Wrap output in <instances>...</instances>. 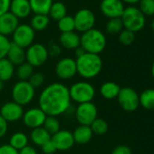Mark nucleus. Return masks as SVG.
I'll return each mask as SVG.
<instances>
[{
    "mask_svg": "<svg viewBox=\"0 0 154 154\" xmlns=\"http://www.w3.org/2000/svg\"><path fill=\"white\" fill-rule=\"evenodd\" d=\"M35 31L30 26V25L22 24L17 26L12 35V43L17 45L22 48H28L33 45L35 40Z\"/></svg>",
    "mask_w": 154,
    "mask_h": 154,
    "instance_id": "10",
    "label": "nucleus"
},
{
    "mask_svg": "<svg viewBox=\"0 0 154 154\" xmlns=\"http://www.w3.org/2000/svg\"><path fill=\"white\" fill-rule=\"evenodd\" d=\"M11 0H0V17L9 12Z\"/></svg>",
    "mask_w": 154,
    "mask_h": 154,
    "instance_id": "42",
    "label": "nucleus"
},
{
    "mask_svg": "<svg viewBox=\"0 0 154 154\" xmlns=\"http://www.w3.org/2000/svg\"><path fill=\"white\" fill-rule=\"evenodd\" d=\"M48 15L52 17V19L59 21L60 19L67 16V8L63 2H54Z\"/></svg>",
    "mask_w": 154,
    "mask_h": 154,
    "instance_id": "28",
    "label": "nucleus"
},
{
    "mask_svg": "<svg viewBox=\"0 0 154 154\" xmlns=\"http://www.w3.org/2000/svg\"><path fill=\"white\" fill-rule=\"evenodd\" d=\"M11 95L13 102L25 106L29 104L35 98V89L28 81H18L12 88Z\"/></svg>",
    "mask_w": 154,
    "mask_h": 154,
    "instance_id": "6",
    "label": "nucleus"
},
{
    "mask_svg": "<svg viewBox=\"0 0 154 154\" xmlns=\"http://www.w3.org/2000/svg\"><path fill=\"white\" fill-rule=\"evenodd\" d=\"M18 26L19 19L10 12H7L0 17V35L5 36L13 35Z\"/></svg>",
    "mask_w": 154,
    "mask_h": 154,
    "instance_id": "17",
    "label": "nucleus"
},
{
    "mask_svg": "<svg viewBox=\"0 0 154 154\" xmlns=\"http://www.w3.org/2000/svg\"><path fill=\"white\" fill-rule=\"evenodd\" d=\"M150 27H151L152 31L154 32V19L152 20V22H151V24H150Z\"/></svg>",
    "mask_w": 154,
    "mask_h": 154,
    "instance_id": "50",
    "label": "nucleus"
},
{
    "mask_svg": "<svg viewBox=\"0 0 154 154\" xmlns=\"http://www.w3.org/2000/svg\"><path fill=\"white\" fill-rule=\"evenodd\" d=\"M75 118L80 125L90 126L98 118V109L92 102L78 104L75 110Z\"/></svg>",
    "mask_w": 154,
    "mask_h": 154,
    "instance_id": "9",
    "label": "nucleus"
},
{
    "mask_svg": "<svg viewBox=\"0 0 154 154\" xmlns=\"http://www.w3.org/2000/svg\"><path fill=\"white\" fill-rule=\"evenodd\" d=\"M49 25V17L47 15H35L30 23V26L34 31H43Z\"/></svg>",
    "mask_w": 154,
    "mask_h": 154,
    "instance_id": "29",
    "label": "nucleus"
},
{
    "mask_svg": "<svg viewBox=\"0 0 154 154\" xmlns=\"http://www.w3.org/2000/svg\"><path fill=\"white\" fill-rule=\"evenodd\" d=\"M123 29V25L120 18H112L106 24V31L111 35H117Z\"/></svg>",
    "mask_w": 154,
    "mask_h": 154,
    "instance_id": "34",
    "label": "nucleus"
},
{
    "mask_svg": "<svg viewBox=\"0 0 154 154\" xmlns=\"http://www.w3.org/2000/svg\"><path fill=\"white\" fill-rule=\"evenodd\" d=\"M49 57L48 49L42 44H33L26 51V62L33 67L45 64Z\"/></svg>",
    "mask_w": 154,
    "mask_h": 154,
    "instance_id": "8",
    "label": "nucleus"
},
{
    "mask_svg": "<svg viewBox=\"0 0 154 154\" xmlns=\"http://www.w3.org/2000/svg\"><path fill=\"white\" fill-rule=\"evenodd\" d=\"M93 135L94 133L91 130V127L86 125H79L75 128L72 132L74 142L81 145L88 143L92 140Z\"/></svg>",
    "mask_w": 154,
    "mask_h": 154,
    "instance_id": "20",
    "label": "nucleus"
},
{
    "mask_svg": "<svg viewBox=\"0 0 154 154\" xmlns=\"http://www.w3.org/2000/svg\"><path fill=\"white\" fill-rule=\"evenodd\" d=\"M60 52H61L60 47L57 45H53L52 47H51V50L48 51L49 54H52L53 56H56V55L60 54Z\"/></svg>",
    "mask_w": 154,
    "mask_h": 154,
    "instance_id": "45",
    "label": "nucleus"
},
{
    "mask_svg": "<svg viewBox=\"0 0 154 154\" xmlns=\"http://www.w3.org/2000/svg\"><path fill=\"white\" fill-rule=\"evenodd\" d=\"M41 149L45 154H54L55 151H57V149L54 144V142L52 141V140H48L43 146H41Z\"/></svg>",
    "mask_w": 154,
    "mask_h": 154,
    "instance_id": "39",
    "label": "nucleus"
},
{
    "mask_svg": "<svg viewBox=\"0 0 154 154\" xmlns=\"http://www.w3.org/2000/svg\"><path fill=\"white\" fill-rule=\"evenodd\" d=\"M15 73V65L8 59H0V81L4 83L9 81Z\"/></svg>",
    "mask_w": 154,
    "mask_h": 154,
    "instance_id": "24",
    "label": "nucleus"
},
{
    "mask_svg": "<svg viewBox=\"0 0 154 154\" xmlns=\"http://www.w3.org/2000/svg\"><path fill=\"white\" fill-rule=\"evenodd\" d=\"M76 68L78 73L84 79H93L98 76L103 69V60L99 54L85 53L76 58Z\"/></svg>",
    "mask_w": 154,
    "mask_h": 154,
    "instance_id": "2",
    "label": "nucleus"
},
{
    "mask_svg": "<svg viewBox=\"0 0 154 154\" xmlns=\"http://www.w3.org/2000/svg\"><path fill=\"white\" fill-rule=\"evenodd\" d=\"M124 29L131 31L133 33L139 32L145 26L146 18L138 8L133 6L124 8V11L121 17Z\"/></svg>",
    "mask_w": 154,
    "mask_h": 154,
    "instance_id": "4",
    "label": "nucleus"
},
{
    "mask_svg": "<svg viewBox=\"0 0 154 154\" xmlns=\"http://www.w3.org/2000/svg\"><path fill=\"white\" fill-rule=\"evenodd\" d=\"M74 51H75V55H76L77 58L80 57V56H82V55H84V54L86 53V52L85 51V49H84L81 45H80L79 47H77Z\"/></svg>",
    "mask_w": 154,
    "mask_h": 154,
    "instance_id": "46",
    "label": "nucleus"
},
{
    "mask_svg": "<svg viewBox=\"0 0 154 154\" xmlns=\"http://www.w3.org/2000/svg\"><path fill=\"white\" fill-rule=\"evenodd\" d=\"M54 72L56 76L61 80H70L77 73L76 62L71 57L62 58L55 64Z\"/></svg>",
    "mask_w": 154,
    "mask_h": 154,
    "instance_id": "12",
    "label": "nucleus"
},
{
    "mask_svg": "<svg viewBox=\"0 0 154 154\" xmlns=\"http://www.w3.org/2000/svg\"><path fill=\"white\" fill-rule=\"evenodd\" d=\"M14 65H20L26 62V51L24 48L11 42L7 57Z\"/></svg>",
    "mask_w": 154,
    "mask_h": 154,
    "instance_id": "21",
    "label": "nucleus"
},
{
    "mask_svg": "<svg viewBox=\"0 0 154 154\" xmlns=\"http://www.w3.org/2000/svg\"><path fill=\"white\" fill-rule=\"evenodd\" d=\"M24 112L23 106L13 101L5 103L0 108V115L8 122H18L23 118Z\"/></svg>",
    "mask_w": 154,
    "mask_h": 154,
    "instance_id": "13",
    "label": "nucleus"
},
{
    "mask_svg": "<svg viewBox=\"0 0 154 154\" xmlns=\"http://www.w3.org/2000/svg\"><path fill=\"white\" fill-rule=\"evenodd\" d=\"M112 154H131V150L126 145H119L113 149Z\"/></svg>",
    "mask_w": 154,
    "mask_h": 154,
    "instance_id": "40",
    "label": "nucleus"
},
{
    "mask_svg": "<svg viewBox=\"0 0 154 154\" xmlns=\"http://www.w3.org/2000/svg\"><path fill=\"white\" fill-rule=\"evenodd\" d=\"M135 40V33L122 29V32L119 34V41L123 45H131Z\"/></svg>",
    "mask_w": 154,
    "mask_h": 154,
    "instance_id": "36",
    "label": "nucleus"
},
{
    "mask_svg": "<svg viewBox=\"0 0 154 154\" xmlns=\"http://www.w3.org/2000/svg\"><path fill=\"white\" fill-rule=\"evenodd\" d=\"M9 12L18 19L27 17L32 12L29 0H11Z\"/></svg>",
    "mask_w": 154,
    "mask_h": 154,
    "instance_id": "18",
    "label": "nucleus"
},
{
    "mask_svg": "<svg viewBox=\"0 0 154 154\" xmlns=\"http://www.w3.org/2000/svg\"><path fill=\"white\" fill-rule=\"evenodd\" d=\"M122 2L124 3H127V4H130V5H133L135 3H139L140 0H122Z\"/></svg>",
    "mask_w": 154,
    "mask_h": 154,
    "instance_id": "47",
    "label": "nucleus"
},
{
    "mask_svg": "<svg viewBox=\"0 0 154 154\" xmlns=\"http://www.w3.org/2000/svg\"><path fill=\"white\" fill-rule=\"evenodd\" d=\"M8 130V122L0 115V138L4 137Z\"/></svg>",
    "mask_w": 154,
    "mask_h": 154,
    "instance_id": "43",
    "label": "nucleus"
},
{
    "mask_svg": "<svg viewBox=\"0 0 154 154\" xmlns=\"http://www.w3.org/2000/svg\"><path fill=\"white\" fill-rule=\"evenodd\" d=\"M144 16L154 15V0H140L139 8Z\"/></svg>",
    "mask_w": 154,
    "mask_h": 154,
    "instance_id": "35",
    "label": "nucleus"
},
{
    "mask_svg": "<svg viewBox=\"0 0 154 154\" xmlns=\"http://www.w3.org/2000/svg\"><path fill=\"white\" fill-rule=\"evenodd\" d=\"M33 73H34V67L26 62L17 66V75L20 81H28Z\"/></svg>",
    "mask_w": 154,
    "mask_h": 154,
    "instance_id": "30",
    "label": "nucleus"
},
{
    "mask_svg": "<svg viewBox=\"0 0 154 154\" xmlns=\"http://www.w3.org/2000/svg\"><path fill=\"white\" fill-rule=\"evenodd\" d=\"M90 127H91L93 133L96 135H103L108 131V129H109L107 122L101 118L95 119L93 122V123L90 125Z\"/></svg>",
    "mask_w": 154,
    "mask_h": 154,
    "instance_id": "33",
    "label": "nucleus"
},
{
    "mask_svg": "<svg viewBox=\"0 0 154 154\" xmlns=\"http://www.w3.org/2000/svg\"><path fill=\"white\" fill-rule=\"evenodd\" d=\"M57 26L58 29L61 31V33H67V32H72L75 30L74 26V20L73 17L71 16H65L59 21H57Z\"/></svg>",
    "mask_w": 154,
    "mask_h": 154,
    "instance_id": "31",
    "label": "nucleus"
},
{
    "mask_svg": "<svg viewBox=\"0 0 154 154\" xmlns=\"http://www.w3.org/2000/svg\"><path fill=\"white\" fill-rule=\"evenodd\" d=\"M28 137L26 133L22 131L15 132L9 139V145L14 149L20 150L28 145Z\"/></svg>",
    "mask_w": 154,
    "mask_h": 154,
    "instance_id": "26",
    "label": "nucleus"
},
{
    "mask_svg": "<svg viewBox=\"0 0 154 154\" xmlns=\"http://www.w3.org/2000/svg\"><path fill=\"white\" fill-rule=\"evenodd\" d=\"M121 108L125 112H134L140 106V96L131 87H122L117 97Z\"/></svg>",
    "mask_w": 154,
    "mask_h": 154,
    "instance_id": "7",
    "label": "nucleus"
},
{
    "mask_svg": "<svg viewBox=\"0 0 154 154\" xmlns=\"http://www.w3.org/2000/svg\"><path fill=\"white\" fill-rule=\"evenodd\" d=\"M53 3V0H29L31 11L35 15L48 16Z\"/></svg>",
    "mask_w": 154,
    "mask_h": 154,
    "instance_id": "23",
    "label": "nucleus"
},
{
    "mask_svg": "<svg viewBox=\"0 0 154 154\" xmlns=\"http://www.w3.org/2000/svg\"><path fill=\"white\" fill-rule=\"evenodd\" d=\"M121 91V87L114 82H105L100 87L101 95L107 100L116 99Z\"/></svg>",
    "mask_w": 154,
    "mask_h": 154,
    "instance_id": "22",
    "label": "nucleus"
},
{
    "mask_svg": "<svg viewBox=\"0 0 154 154\" xmlns=\"http://www.w3.org/2000/svg\"><path fill=\"white\" fill-rule=\"evenodd\" d=\"M4 86H5V83L2 82V81H0V92H2V91H3Z\"/></svg>",
    "mask_w": 154,
    "mask_h": 154,
    "instance_id": "48",
    "label": "nucleus"
},
{
    "mask_svg": "<svg viewBox=\"0 0 154 154\" xmlns=\"http://www.w3.org/2000/svg\"><path fill=\"white\" fill-rule=\"evenodd\" d=\"M75 30L82 34L93 29L95 25V16L94 12L87 8H83L76 12L73 17Z\"/></svg>",
    "mask_w": 154,
    "mask_h": 154,
    "instance_id": "11",
    "label": "nucleus"
},
{
    "mask_svg": "<svg viewBox=\"0 0 154 154\" xmlns=\"http://www.w3.org/2000/svg\"><path fill=\"white\" fill-rule=\"evenodd\" d=\"M43 127L45 129V131L51 136H53L54 134H55L57 131H60V122H59V121L57 120L56 117L46 116Z\"/></svg>",
    "mask_w": 154,
    "mask_h": 154,
    "instance_id": "32",
    "label": "nucleus"
},
{
    "mask_svg": "<svg viewBox=\"0 0 154 154\" xmlns=\"http://www.w3.org/2000/svg\"><path fill=\"white\" fill-rule=\"evenodd\" d=\"M151 74L153 76V78H154V62L152 63V66H151Z\"/></svg>",
    "mask_w": 154,
    "mask_h": 154,
    "instance_id": "49",
    "label": "nucleus"
},
{
    "mask_svg": "<svg viewBox=\"0 0 154 154\" xmlns=\"http://www.w3.org/2000/svg\"><path fill=\"white\" fill-rule=\"evenodd\" d=\"M46 116L47 115L39 107H35L25 112L22 119L25 125L33 130L35 128L43 127Z\"/></svg>",
    "mask_w": 154,
    "mask_h": 154,
    "instance_id": "15",
    "label": "nucleus"
},
{
    "mask_svg": "<svg viewBox=\"0 0 154 154\" xmlns=\"http://www.w3.org/2000/svg\"><path fill=\"white\" fill-rule=\"evenodd\" d=\"M10 45H11V42L8 36L0 35V59L7 57Z\"/></svg>",
    "mask_w": 154,
    "mask_h": 154,
    "instance_id": "37",
    "label": "nucleus"
},
{
    "mask_svg": "<svg viewBox=\"0 0 154 154\" xmlns=\"http://www.w3.org/2000/svg\"><path fill=\"white\" fill-rule=\"evenodd\" d=\"M18 153L19 154H37V151L34 147L27 145L25 148H23L22 149L18 150Z\"/></svg>",
    "mask_w": 154,
    "mask_h": 154,
    "instance_id": "44",
    "label": "nucleus"
},
{
    "mask_svg": "<svg viewBox=\"0 0 154 154\" xmlns=\"http://www.w3.org/2000/svg\"><path fill=\"white\" fill-rule=\"evenodd\" d=\"M29 84L35 89L41 87L45 83V76L41 72H34L28 80Z\"/></svg>",
    "mask_w": 154,
    "mask_h": 154,
    "instance_id": "38",
    "label": "nucleus"
},
{
    "mask_svg": "<svg viewBox=\"0 0 154 154\" xmlns=\"http://www.w3.org/2000/svg\"><path fill=\"white\" fill-rule=\"evenodd\" d=\"M0 154H19L18 150L11 147L9 144H4L0 146Z\"/></svg>",
    "mask_w": 154,
    "mask_h": 154,
    "instance_id": "41",
    "label": "nucleus"
},
{
    "mask_svg": "<svg viewBox=\"0 0 154 154\" xmlns=\"http://www.w3.org/2000/svg\"><path fill=\"white\" fill-rule=\"evenodd\" d=\"M139 96L140 105L148 111L154 110V89H146Z\"/></svg>",
    "mask_w": 154,
    "mask_h": 154,
    "instance_id": "27",
    "label": "nucleus"
},
{
    "mask_svg": "<svg viewBox=\"0 0 154 154\" xmlns=\"http://www.w3.org/2000/svg\"><path fill=\"white\" fill-rule=\"evenodd\" d=\"M106 37L99 29L93 28L82 34L80 36V45L86 53L100 54L106 47Z\"/></svg>",
    "mask_w": 154,
    "mask_h": 154,
    "instance_id": "3",
    "label": "nucleus"
},
{
    "mask_svg": "<svg viewBox=\"0 0 154 154\" xmlns=\"http://www.w3.org/2000/svg\"><path fill=\"white\" fill-rule=\"evenodd\" d=\"M39 108L47 115L57 117L69 109L71 98L69 88L61 83H53L47 85L40 94Z\"/></svg>",
    "mask_w": 154,
    "mask_h": 154,
    "instance_id": "1",
    "label": "nucleus"
},
{
    "mask_svg": "<svg viewBox=\"0 0 154 154\" xmlns=\"http://www.w3.org/2000/svg\"><path fill=\"white\" fill-rule=\"evenodd\" d=\"M52 136L45 131L44 127H39L33 129L30 134V139L32 142L36 146H43L45 142L50 140Z\"/></svg>",
    "mask_w": 154,
    "mask_h": 154,
    "instance_id": "25",
    "label": "nucleus"
},
{
    "mask_svg": "<svg viewBox=\"0 0 154 154\" xmlns=\"http://www.w3.org/2000/svg\"><path fill=\"white\" fill-rule=\"evenodd\" d=\"M60 45L67 50H75L80 46V35L72 32L62 33L59 36Z\"/></svg>",
    "mask_w": 154,
    "mask_h": 154,
    "instance_id": "19",
    "label": "nucleus"
},
{
    "mask_svg": "<svg viewBox=\"0 0 154 154\" xmlns=\"http://www.w3.org/2000/svg\"><path fill=\"white\" fill-rule=\"evenodd\" d=\"M122 0H102L100 4L101 12L108 18H120L124 11Z\"/></svg>",
    "mask_w": 154,
    "mask_h": 154,
    "instance_id": "14",
    "label": "nucleus"
},
{
    "mask_svg": "<svg viewBox=\"0 0 154 154\" xmlns=\"http://www.w3.org/2000/svg\"><path fill=\"white\" fill-rule=\"evenodd\" d=\"M69 94L71 101L78 104L90 103L95 96V88L88 82H77L69 88Z\"/></svg>",
    "mask_w": 154,
    "mask_h": 154,
    "instance_id": "5",
    "label": "nucleus"
},
{
    "mask_svg": "<svg viewBox=\"0 0 154 154\" xmlns=\"http://www.w3.org/2000/svg\"><path fill=\"white\" fill-rule=\"evenodd\" d=\"M52 141L55 145L57 150L64 151L68 150L74 145V140L72 132L68 130H60L51 138Z\"/></svg>",
    "mask_w": 154,
    "mask_h": 154,
    "instance_id": "16",
    "label": "nucleus"
}]
</instances>
